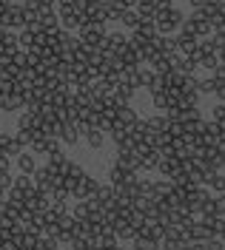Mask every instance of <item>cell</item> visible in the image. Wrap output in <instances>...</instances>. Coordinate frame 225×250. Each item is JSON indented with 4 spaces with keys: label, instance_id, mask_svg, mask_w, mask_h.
Returning a JSON list of instances; mask_svg holds the SVG:
<instances>
[{
    "label": "cell",
    "instance_id": "1",
    "mask_svg": "<svg viewBox=\"0 0 225 250\" xmlns=\"http://www.w3.org/2000/svg\"><path fill=\"white\" fill-rule=\"evenodd\" d=\"M151 23L157 26L160 34H174V31L185 23V15H182V9H177L174 3L171 6H157V12L151 17Z\"/></svg>",
    "mask_w": 225,
    "mask_h": 250
},
{
    "label": "cell",
    "instance_id": "2",
    "mask_svg": "<svg viewBox=\"0 0 225 250\" xmlns=\"http://www.w3.org/2000/svg\"><path fill=\"white\" fill-rule=\"evenodd\" d=\"M106 34H109L106 23H83L80 29H77V40L89 48H100L103 40H106Z\"/></svg>",
    "mask_w": 225,
    "mask_h": 250
},
{
    "label": "cell",
    "instance_id": "3",
    "mask_svg": "<svg viewBox=\"0 0 225 250\" xmlns=\"http://www.w3.org/2000/svg\"><path fill=\"white\" fill-rule=\"evenodd\" d=\"M57 20H60V29L77 31L83 26V12H77L71 3H57Z\"/></svg>",
    "mask_w": 225,
    "mask_h": 250
},
{
    "label": "cell",
    "instance_id": "4",
    "mask_svg": "<svg viewBox=\"0 0 225 250\" xmlns=\"http://www.w3.org/2000/svg\"><path fill=\"white\" fill-rule=\"evenodd\" d=\"M32 182H34V188H37L40 193H51L54 188L60 185V173H54L48 165H43V168H34Z\"/></svg>",
    "mask_w": 225,
    "mask_h": 250
},
{
    "label": "cell",
    "instance_id": "5",
    "mask_svg": "<svg viewBox=\"0 0 225 250\" xmlns=\"http://www.w3.org/2000/svg\"><path fill=\"white\" fill-rule=\"evenodd\" d=\"M182 29H188V31L194 34V37H197V40H205V37L211 34V23H208V17L202 15L200 9H194L191 15L185 17V23H182Z\"/></svg>",
    "mask_w": 225,
    "mask_h": 250
},
{
    "label": "cell",
    "instance_id": "6",
    "mask_svg": "<svg viewBox=\"0 0 225 250\" xmlns=\"http://www.w3.org/2000/svg\"><path fill=\"white\" fill-rule=\"evenodd\" d=\"M26 26V12L23 3H9L6 15H3V29H23Z\"/></svg>",
    "mask_w": 225,
    "mask_h": 250
},
{
    "label": "cell",
    "instance_id": "7",
    "mask_svg": "<svg viewBox=\"0 0 225 250\" xmlns=\"http://www.w3.org/2000/svg\"><path fill=\"white\" fill-rule=\"evenodd\" d=\"M174 40H177V51L182 54V57H191L194 48L200 46V40H197V37H194V34H191L188 29H182V26H180V29L174 31Z\"/></svg>",
    "mask_w": 225,
    "mask_h": 250
},
{
    "label": "cell",
    "instance_id": "8",
    "mask_svg": "<svg viewBox=\"0 0 225 250\" xmlns=\"http://www.w3.org/2000/svg\"><path fill=\"white\" fill-rule=\"evenodd\" d=\"M129 46V37H126V34H120V31H109V34H106V40H103V51H106V54H112V57H117V54H120V51H123V48Z\"/></svg>",
    "mask_w": 225,
    "mask_h": 250
},
{
    "label": "cell",
    "instance_id": "9",
    "mask_svg": "<svg viewBox=\"0 0 225 250\" xmlns=\"http://www.w3.org/2000/svg\"><path fill=\"white\" fill-rule=\"evenodd\" d=\"M97 185H100V182H97L91 173H83V179L71 188V199H77V202H80V199H89V196L97 190Z\"/></svg>",
    "mask_w": 225,
    "mask_h": 250
},
{
    "label": "cell",
    "instance_id": "10",
    "mask_svg": "<svg viewBox=\"0 0 225 250\" xmlns=\"http://www.w3.org/2000/svg\"><path fill=\"white\" fill-rule=\"evenodd\" d=\"M91 199H94L103 210H112L114 208V188L112 185H97V190L91 193Z\"/></svg>",
    "mask_w": 225,
    "mask_h": 250
},
{
    "label": "cell",
    "instance_id": "11",
    "mask_svg": "<svg viewBox=\"0 0 225 250\" xmlns=\"http://www.w3.org/2000/svg\"><path fill=\"white\" fill-rule=\"evenodd\" d=\"M0 148H3V154L12 159V156H20L23 151H26V142L20 140L17 134H15V137H6V134H3V142H0Z\"/></svg>",
    "mask_w": 225,
    "mask_h": 250
},
{
    "label": "cell",
    "instance_id": "12",
    "mask_svg": "<svg viewBox=\"0 0 225 250\" xmlns=\"http://www.w3.org/2000/svg\"><path fill=\"white\" fill-rule=\"evenodd\" d=\"M151 46L157 48L160 54L168 57V54H174V51H177V40H174V34H160V31H157V37L151 40Z\"/></svg>",
    "mask_w": 225,
    "mask_h": 250
},
{
    "label": "cell",
    "instance_id": "13",
    "mask_svg": "<svg viewBox=\"0 0 225 250\" xmlns=\"http://www.w3.org/2000/svg\"><path fill=\"white\" fill-rule=\"evenodd\" d=\"M114 165H117V168H123V171L140 173V171H137V165H140V159H137L134 154H129V151H117V154H114Z\"/></svg>",
    "mask_w": 225,
    "mask_h": 250
},
{
    "label": "cell",
    "instance_id": "14",
    "mask_svg": "<svg viewBox=\"0 0 225 250\" xmlns=\"http://www.w3.org/2000/svg\"><path fill=\"white\" fill-rule=\"evenodd\" d=\"M80 128H77V125L74 123H63L60 125V137H57V140L63 142V145H77V142H80Z\"/></svg>",
    "mask_w": 225,
    "mask_h": 250
},
{
    "label": "cell",
    "instance_id": "15",
    "mask_svg": "<svg viewBox=\"0 0 225 250\" xmlns=\"http://www.w3.org/2000/svg\"><path fill=\"white\" fill-rule=\"evenodd\" d=\"M114 120L120 125H134L140 120V114L131 108V105H117V108H114Z\"/></svg>",
    "mask_w": 225,
    "mask_h": 250
},
{
    "label": "cell",
    "instance_id": "16",
    "mask_svg": "<svg viewBox=\"0 0 225 250\" xmlns=\"http://www.w3.org/2000/svg\"><path fill=\"white\" fill-rule=\"evenodd\" d=\"M205 188H208L211 193H225V173L223 171L205 173Z\"/></svg>",
    "mask_w": 225,
    "mask_h": 250
},
{
    "label": "cell",
    "instance_id": "17",
    "mask_svg": "<svg viewBox=\"0 0 225 250\" xmlns=\"http://www.w3.org/2000/svg\"><path fill=\"white\" fill-rule=\"evenodd\" d=\"M134 176H140V173L123 171V168H117V165H114L112 171H109V185H112V188H120V185H126L129 179H134Z\"/></svg>",
    "mask_w": 225,
    "mask_h": 250
},
{
    "label": "cell",
    "instance_id": "18",
    "mask_svg": "<svg viewBox=\"0 0 225 250\" xmlns=\"http://www.w3.org/2000/svg\"><path fill=\"white\" fill-rule=\"evenodd\" d=\"M83 137H86V145H89L91 151H100V148L106 145V134H103L100 128H89V131H83Z\"/></svg>",
    "mask_w": 225,
    "mask_h": 250
},
{
    "label": "cell",
    "instance_id": "19",
    "mask_svg": "<svg viewBox=\"0 0 225 250\" xmlns=\"http://www.w3.org/2000/svg\"><path fill=\"white\" fill-rule=\"evenodd\" d=\"M112 228H114V236H117V242H131V239H134V228H131L126 219H117Z\"/></svg>",
    "mask_w": 225,
    "mask_h": 250
},
{
    "label": "cell",
    "instance_id": "20",
    "mask_svg": "<svg viewBox=\"0 0 225 250\" xmlns=\"http://www.w3.org/2000/svg\"><path fill=\"white\" fill-rule=\"evenodd\" d=\"M131 34H137V37H143V40H154V37H157V26H154L151 20H140V26H134Z\"/></svg>",
    "mask_w": 225,
    "mask_h": 250
},
{
    "label": "cell",
    "instance_id": "21",
    "mask_svg": "<svg viewBox=\"0 0 225 250\" xmlns=\"http://www.w3.org/2000/svg\"><path fill=\"white\" fill-rule=\"evenodd\" d=\"M117 60L123 62V65H143V57H140V51L137 48H131V46H126L120 54H117Z\"/></svg>",
    "mask_w": 225,
    "mask_h": 250
},
{
    "label": "cell",
    "instance_id": "22",
    "mask_svg": "<svg viewBox=\"0 0 225 250\" xmlns=\"http://www.w3.org/2000/svg\"><path fill=\"white\" fill-rule=\"evenodd\" d=\"M151 103H154V108L162 111V114L174 105V100H171V94H168V91H154V94H151Z\"/></svg>",
    "mask_w": 225,
    "mask_h": 250
},
{
    "label": "cell",
    "instance_id": "23",
    "mask_svg": "<svg viewBox=\"0 0 225 250\" xmlns=\"http://www.w3.org/2000/svg\"><path fill=\"white\" fill-rule=\"evenodd\" d=\"M15 159H17V168H20V173L32 176V173H34V168H37V162H34V154H26V151H23V154H20V156H15Z\"/></svg>",
    "mask_w": 225,
    "mask_h": 250
},
{
    "label": "cell",
    "instance_id": "24",
    "mask_svg": "<svg viewBox=\"0 0 225 250\" xmlns=\"http://www.w3.org/2000/svg\"><path fill=\"white\" fill-rule=\"evenodd\" d=\"M134 9H137L140 20H151L154 12H157V3H154V0H137V3H134Z\"/></svg>",
    "mask_w": 225,
    "mask_h": 250
},
{
    "label": "cell",
    "instance_id": "25",
    "mask_svg": "<svg viewBox=\"0 0 225 250\" xmlns=\"http://www.w3.org/2000/svg\"><path fill=\"white\" fill-rule=\"evenodd\" d=\"M117 23H123L126 29H134V26H140V15H137V9H134V6L123 9V12H120V20H117Z\"/></svg>",
    "mask_w": 225,
    "mask_h": 250
},
{
    "label": "cell",
    "instance_id": "26",
    "mask_svg": "<svg viewBox=\"0 0 225 250\" xmlns=\"http://www.w3.org/2000/svg\"><path fill=\"white\" fill-rule=\"evenodd\" d=\"M157 162H160V154L157 151H148L145 156H140V165H137V171H157Z\"/></svg>",
    "mask_w": 225,
    "mask_h": 250
},
{
    "label": "cell",
    "instance_id": "27",
    "mask_svg": "<svg viewBox=\"0 0 225 250\" xmlns=\"http://www.w3.org/2000/svg\"><path fill=\"white\" fill-rule=\"evenodd\" d=\"M131 250H160V242H154L148 236H134L131 239Z\"/></svg>",
    "mask_w": 225,
    "mask_h": 250
},
{
    "label": "cell",
    "instance_id": "28",
    "mask_svg": "<svg viewBox=\"0 0 225 250\" xmlns=\"http://www.w3.org/2000/svg\"><path fill=\"white\" fill-rule=\"evenodd\" d=\"M217 91V80L211 77H202V80H197V94H200V97H208V94H214Z\"/></svg>",
    "mask_w": 225,
    "mask_h": 250
},
{
    "label": "cell",
    "instance_id": "29",
    "mask_svg": "<svg viewBox=\"0 0 225 250\" xmlns=\"http://www.w3.org/2000/svg\"><path fill=\"white\" fill-rule=\"evenodd\" d=\"M154 77H157L154 68H143V65H140V91H148L151 83H154Z\"/></svg>",
    "mask_w": 225,
    "mask_h": 250
},
{
    "label": "cell",
    "instance_id": "30",
    "mask_svg": "<svg viewBox=\"0 0 225 250\" xmlns=\"http://www.w3.org/2000/svg\"><path fill=\"white\" fill-rule=\"evenodd\" d=\"M211 120L220 125V131H225V103H217V105L211 108Z\"/></svg>",
    "mask_w": 225,
    "mask_h": 250
},
{
    "label": "cell",
    "instance_id": "31",
    "mask_svg": "<svg viewBox=\"0 0 225 250\" xmlns=\"http://www.w3.org/2000/svg\"><path fill=\"white\" fill-rule=\"evenodd\" d=\"M137 185H140V196L157 199V193H154V179H137Z\"/></svg>",
    "mask_w": 225,
    "mask_h": 250
},
{
    "label": "cell",
    "instance_id": "32",
    "mask_svg": "<svg viewBox=\"0 0 225 250\" xmlns=\"http://www.w3.org/2000/svg\"><path fill=\"white\" fill-rule=\"evenodd\" d=\"M171 188H174V182H171V179H165V176H162L160 182H154V193H157V199H162L165 193H171Z\"/></svg>",
    "mask_w": 225,
    "mask_h": 250
},
{
    "label": "cell",
    "instance_id": "33",
    "mask_svg": "<svg viewBox=\"0 0 225 250\" xmlns=\"http://www.w3.org/2000/svg\"><path fill=\"white\" fill-rule=\"evenodd\" d=\"M71 216H74V219H83V222H89V202H86V199H80V202L71 208Z\"/></svg>",
    "mask_w": 225,
    "mask_h": 250
},
{
    "label": "cell",
    "instance_id": "34",
    "mask_svg": "<svg viewBox=\"0 0 225 250\" xmlns=\"http://www.w3.org/2000/svg\"><path fill=\"white\" fill-rule=\"evenodd\" d=\"M197 250H223L220 239H208V242H197Z\"/></svg>",
    "mask_w": 225,
    "mask_h": 250
},
{
    "label": "cell",
    "instance_id": "35",
    "mask_svg": "<svg viewBox=\"0 0 225 250\" xmlns=\"http://www.w3.org/2000/svg\"><path fill=\"white\" fill-rule=\"evenodd\" d=\"M160 250H180V242H177V239L162 236V239H160Z\"/></svg>",
    "mask_w": 225,
    "mask_h": 250
},
{
    "label": "cell",
    "instance_id": "36",
    "mask_svg": "<svg viewBox=\"0 0 225 250\" xmlns=\"http://www.w3.org/2000/svg\"><path fill=\"white\" fill-rule=\"evenodd\" d=\"M188 3H191V9H202V6H205L208 0H188Z\"/></svg>",
    "mask_w": 225,
    "mask_h": 250
},
{
    "label": "cell",
    "instance_id": "37",
    "mask_svg": "<svg viewBox=\"0 0 225 250\" xmlns=\"http://www.w3.org/2000/svg\"><path fill=\"white\" fill-rule=\"evenodd\" d=\"M180 250H197V242H185V245H180Z\"/></svg>",
    "mask_w": 225,
    "mask_h": 250
},
{
    "label": "cell",
    "instance_id": "38",
    "mask_svg": "<svg viewBox=\"0 0 225 250\" xmlns=\"http://www.w3.org/2000/svg\"><path fill=\"white\" fill-rule=\"evenodd\" d=\"M109 250H131V248H120V242H117V245H114V248H109Z\"/></svg>",
    "mask_w": 225,
    "mask_h": 250
}]
</instances>
